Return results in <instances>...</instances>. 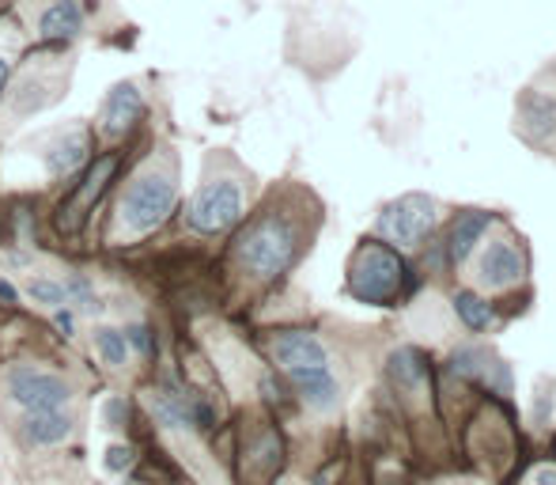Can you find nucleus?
<instances>
[{
    "label": "nucleus",
    "instance_id": "0eeeda50",
    "mask_svg": "<svg viewBox=\"0 0 556 485\" xmlns=\"http://www.w3.org/2000/svg\"><path fill=\"white\" fill-rule=\"evenodd\" d=\"M8 391L23 410H61L68 403V383L42 368H12Z\"/></svg>",
    "mask_w": 556,
    "mask_h": 485
},
{
    "label": "nucleus",
    "instance_id": "6e6552de",
    "mask_svg": "<svg viewBox=\"0 0 556 485\" xmlns=\"http://www.w3.org/2000/svg\"><path fill=\"white\" fill-rule=\"evenodd\" d=\"M454 372L466 375V380H477L484 387H492L496 395H512V372L507 365L489 349V345H466L451 357Z\"/></svg>",
    "mask_w": 556,
    "mask_h": 485
},
{
    "label": "nucleus",
    "instance_id": "c756f323",
    "mask_svg": "<svg viewBox=\"0 0 556 485\" xmlns=\"http://www.w3.org/2000/svg\"><path fill=\"white\" fill-rule=\"evenodd\" d=\"M314 485H329V482H322V478H319V482H314Z\"/></svg>",
    "mask_w": 556,
    "mask_h": 485
},
{
    "label": "nucleus",
    "instance_id": "aec40b11",
    "mask_svg": "<svg viewBox=\"0 0 556 485\" xmlns=\"http://www.w3.org/2000/svg\"><path fill=\"white\" fill-rule=\"evenodd\" d=\"M95 349H99V357H103L111 368H121V365H126V357H129L126 334H121V330H111V327H103L95 334Z\"/></svg>",
    "mask_w": 556,
    "mask_h": 485
},
{
    "label": "nucleus",
    "instance_id": "f03ea898",
    "mask_svg": "<svg viewBox=\"0 0 556 485\" xmlns=\"http://www.w3.org/2000/svg\"><path fill=\"white\" fill-rule=\"evenodd\" d=\"M179 205V187H174V175L167 171H144L129 182V190L121 194V225L133 235H148L159 225H167V217Z\"/></svg>",
    "mask_w": 556,
    "mask_h": 485
},
{
    "label": "nucleus",
    "instance_id": "412c9836",
    "mask_svg": "<svg viewBox=\"0 0 556 485\" xmlns=\"http://www.w3.org/2000/svg\"><path fill=\"white\" fill-rule=\"evenodd\" d=\"M27 296L35 299V304H46V307L65 304V289H61L57 281H46V277H38V281L27 284Z\"/></svg>",
    "mask_w": 556,
    "mask_h": 485
},
{
    "label": "nucleus",
    "instance_id": "7ed1b4c3",
    "mask_svg": "<svg viewBox=\"0 0 556 485\" xmlns=\"http://www.w3.org/2000/svg\"><path fill=\"white\" fill-rule=\"evenodd\" d=\"M405 284V261L390 243L367 240L349 266V292L364 304H390Z\"/></svg>",
    "mask_w": 556,
    "mask_h": 485
},
{
    "label": "nucleus",
    "instance_id": "39448f33",
    "mask_svg": "<svg viewBox=\"0 0 556 485\" xmlns=\"http://www.w3.org/2000/svg\"><path fill=\"white\" fill-rule=\"evenodd\" d=\"M436 220H439V205L431 202L428 194H405L383 209V217H378V235H383L386 243L416 246L421 240H428Z\"/></svg>",
    "mask_w": 556,
    "mask_h": 485
},
{
    "label": "nucleus",
    "instance_id": "dca6fc26",
    "mask_svg": "<svg viewBox=\"0 0 556 485\" xmlns=\"http://www.w3.org/2000/svg\"><path fill=\"white\" fill-rule=\"evenodd\" d=\"M88 159H91V137L83 129H73V133L57 137L46 164H50L53 175H76L80 167H88Z\"/></svg>",
    "mask_w": 556,
    "mask_h": 485
},
{
    "label": "nucleus",
    "instance_id": "6ab92c4d",
    "mask_svg": "<svg viewBox=\"0 0 556 485\" xmlns=\"http://www.w3.org/2000/svg\"><path fill=\"white\" fill-rule=\"evenodd\" d=\"M454 311H458L462 327L474 330V334H481V330H489L492 322H496V311H492V304L477 296V292H462V296L454 299Z\"/></svg>",
    "mask_w": 556,
    "mask_h": 485
},
{
    "label": "nucleus",
    "instance_id": "393cba45",
    "mask_svg": "<svg viewBox=\"0 0 556 485\" xmlns=\"http://www.w3.org/2000/svg\"><path fill=\"white\" fill-rule=\"evenodd\" d=\"M103 413H106V425H111V429H121V425H126V418H129V406L121 403V398H111Z\"/></svg>",
    "mask_w": 556,
    "mask_h": 485
},
{
    "label": "nucleus",
    "instance_id": "1a4fd4ad",
    "mask_svg": "<svg viewBox=\"0 0 556 485\" xmlns=\"http://www.w3.org/2000/svg\"><path fill=\"white\" fill-rule=\"evenodd\" d=\"M148 403H152V413L171 429H212V421H216L205 403H197V398L182 395V391H171V387L152 391Z\"/></svg>",
    "mask_w": 556,
    "mask_h": 485
},
{
    "label": "nucleus",
    "instance_id": "9d476101",
    "mask_svg": "<svg viewBox=\"0 0 556 485\" xmlns=\"http://www.w3.org/2000/svg\"><path fill=\"white\" fill-rule=\"evenodd\" d=\"M141 118H144V95L137 91V84H114L103 99V114H99L103 133L126 137Z\"/></svg>",
    "mask_w": 556,
    "mask_h": 485
},
{
    "label": "nucleus",
    "instance_id": "423d86ee",
    "mask_svg": "<svg viewBox=\"0 0 556 485\" xmlns=\"http://www.w3.org/2000/svg\"><path fill=\"white\" fill-rule=\"evenodd\" d=\"M118 164H121L118 152H106V156H99V159H88L80 182L68 190V197L57 209V225L65 228V232H76L80 220L88 217V209H95V202L106 194V187H111L114 175H118Z\"/></svg>",
    "mask_w": 556,
    "mask_h": 485
},
{
    "label": "nucleus",
    "instance_id": "2eb2a0df",
    "mask_svg": "<svg viewBox=\"0 0 556 485\" xmlns=\"http://www.w3.org/2000/svg\"><path fill=\"white\" fill-rule=\"evenodd\" d=\"M489 225H492V213H484V209L462 213V217L451 225V235H447V258L466 261L469 251L481 243V235H484V228H489Z\"/></svg>",
    "mask_w": 556,
    "mask_h": 485
},
{
    "label": "nucleus",
    "instance_id": "9b49d317",
    "mask_svg": "<svg viewBox=\"0 0 556 485\" xmlns=\"http://www.w3.org/2000/svg\"><path fill=\"white\" fill-rule=\"evenodd\" d=\"M83 20H88V12L80 0H50L46 12L38 15V38L46 46H68L73 38H80Z\"/></svg>",
    "mask_w": 556,
    "mask_h": 485
},
{
    "label": "nucleus",
    "instance_id": "f8f14e48",
    "mask_svg": "<svg viewBox=\"0 0 556 485\" xmlns=\"http://www.w3.org/2000/svg\"><path fill=\"white\" fill-rule=\"evenodd\" d=\"M273 357L284 372H292V368H322L329 360L326 345L314 334H307V330H281L273 337Z\"/></svg>",
    "mask_w": 556,
    "mask_h": 485
},
{
    "label": "nucleus",
    "instance_id": "a878e982",
    "mask_svg": "<svg viewBox=\"0 0 556 485\" xmlns=\"http://www.w3.org/2000/svg\"><path fill=\"white\" fill-rule=\"evenodd\" d=\"M53 327H57V330H61V334H65V337H73V327H76V319H73V315H68V311H57V315H53Z\"/></svg>",
    "mask_w": 556,
    "mask_h": 485
},
{
    "label": "nucleus",
    "instance_id": "5701e85b",
    "mask_svg": "<svg viewBox=\"0 0 556 485\" xmlns=\"http://www.w3.org/2000/svg\"><path fill=\"white\" fill-rule=\"evenodd\" d=\"M133 459H137V451L129 448V444H114V448L106 451V471H114V474L129 471V467H133Z\"/></svg>",
    "mask_w": 556,
    "mask_h": 485
},
{
    "label": "nucleus",
    "instance_id": "a211bd4d",
    "mask_svg": "<svg viewBox=\"0 0 556 485\" xmlns=\"http://www.w3.org/2000/svg\"><path fill=\"white\" fill-rule=\"evenodd\" d=\"M73 433V421L61 410H30V418L23 421V436H27L35 448H50V444H61Z\"/></svg>",
    "mask_w": 556,
    "mask_h": 485
},
{
    "label": "nucleus",
    "instance_id": "f3484780",
    "mask_svg": "<svg viewBox=\"0 0 556 485\" xmlns=\"http://www.w3.org/2000/svg\"><path fill=\"white\" fill-rule=\"evenodd\" d=\"M386 372L409 395H428V360H424L421 349H398L390 365H386Z\"/></svg>",
    "mask_w": 556,
    "mask_h": 485
},
{
    "label": "nucleus",
    "instance_id": "20e7f679",
    "mask_svg": "<svg viewBox=\"0 0 556 485\" xmlns=\"http://www.w3.org/2000/svg\"><path fill=\"white\" fill-rule=\"evenodd\" d=\"M238 217H243V190H238V182H231V179L205 182V187L193 194L190 209H185L190 228L201 235L228 232Z\"/></svg>",
    "mask_w": 556,
    "mask_h": 485
},
{
    "label": "nucleus",
    "instance_id": "ddd939ff",
    "mask_svg": "<svg viewBox=\"0 0 556 485\" xmlns=\"http://www.w3.org/2000/svg\"><path fill=\"white\" fill-rule=\"evenodd\" d=\"M477 269H481V281L489 289H507V284L522 281V273H527V254L515 243L500 240L481 254V266Z\"/></svg>",
    "mask_w": 556,
    "mask_h": 485
},
{
    "label": "nucleus",
    "instance_id": "bb28decb",
    "mask_svg": "<svg viewBox=\"0 0 556 485\" xmlns=\"http://www.w3.org/2000/svg\"><path fill=\"white\" fill-rule=\"evenodd\" d=\"M0 299H4V304H20V292H15V284L4 281V277H0Z\"/></svg>",
    "mask_w": 556,
    "mask_h": 485
},
{
    "label": "nucleus",
    "instance_id": "4468645a",
    "mask_svg": "<svg viewBox=\"0 0 556 485\" xmlns=\"http://www.w3.org/2000/svg\"><path fill=\"white\" fill-rule=\"evenodd\" d=\"M292 383H296V391L303 395L307 406H314V410H329V406L337 403V380L329 375V365L322 368H292Z\"/></svg>",
    "mask_w": 556,
    "mask_h": 485
},
{
    "label": "nucleus",
    "instance_id": "4be33fe9",
    "mask_svg": "<svg viewBox=\"0 0 556 485\" xmlns=\"http://www.w3.org/2000/svg\"><path fill=\"white\" fill-rule=\"evenodd\" d=\"M61 289H65V304L68 299H76V304L83 307V311H95V292H91V284H88V277H68L65 284H61Z\"/></svg>",
    "mask_w": 556,
    "mask_h": 485
},
{
    "label": "nucleus",
    "instance_id": "cd10ccee",
    "mask_svg": "<svg viewBox=\"0 0 556 485\" xmlns=\"http://www.w3.org/2000/svg\"><path fill=\"white\" fill-rule=\"evenodd\" d=\"M534 485H556V467H542V471L534 474Z\"/></svg>",
    "mask_w": 556,
    "mask_h": 485
},
{
    "label": "nucleus",
    "instance_id": "c85d7f7f",
    "mask_svg": "<svg viewBox=\"0 0 556 485\" xmlns=\"http://www.w3.org/2000/svg\"><path fill=\"white\" fill-rule=\"evenodd\" d=\"M8 76H12V65L0 58V95H4V88H8Z\"/></svg>",
    "mask_w": 556,
    "mask_h": 485
},
{
    "label": "nucleus",
    "instance_id": "b1692460",
    "mask_svg": "<svg viewBox=\"0 0 556 485\" xmlns=\"http://www.w3.org/2000/svg\"><path fill=\"white\" fill-rule=\"evenodd\" d=\"M126 345H133L144 357H152V349H156V345H152V330L144 327V322H133V327L126 330Z\"/></svg>",
    "mask_w": 556,
    "mask_h": 485
},
{
    "label": "nucleus",
    "instance_id": "f257e3e1",
    "mask_svg": "<svg viewBox=\"0 0 556 485\" xmlns=\"http://www.w3.org/2000/svg\"><path fill=\"white\" fill-rule=\"evenodd\" d=\"M299 235L292 228V220L284 217H261L246 228V235L238 240V261L246 266V273H254L258 281H273L296 258Z\"/></svg>",
    "mask_w": 556,
    "mask_h": 485
}]
</instances>
